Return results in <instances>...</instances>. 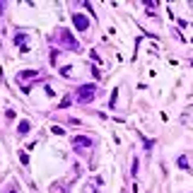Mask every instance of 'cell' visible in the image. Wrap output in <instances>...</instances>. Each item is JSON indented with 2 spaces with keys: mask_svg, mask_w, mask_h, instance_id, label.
I'll return each instance as SVG.
<instances>
[{
  "mask_svg": "<svg viewBox=\"0 0 193 193\" xmlns=\"http://www.w3.org/2000/svg\"><path fill=\"white\" fill-rule=\"evenodd\" d=\"M73 145H75V147H77V145L90 147V145H92V140H90V138H73Z\"/></svg>",
  "mask_w": 193,
  "mask_h": 193,
  "instance_id": "obj_3",
  "label": "cell"
},
{
  "mask_svg": "<svg viewBox=\"0 0 193 193\" xmlns=\"http://www.w3.org/2000/svg\"><path fill=\"white\" fill-rule=\"evenodd\" d=\"M179 167H181V169H186V167H188V162H186V157H179Z\"/></svg>",
  "mask_w": 193,
  "mask_h": 193,
  "instance_id": "obj_5",
  "label": "cell"
},
{
  "mask_svg": "<svg viewBox=\"0 0 193 193\" xmlns=\"http://www.w3.org/2000/svg\"><path fill=\"white\" fill-rule=\"evenodd\" d=\"M73 22H75V27H77L80 31H84L87 27H90V22H87V17H84V15H75V17H73Z\"/></svg>",
  "mask_w": 193,
  "mask_h": 193,
  "instance_id": "obj_2",
  "label": "cell"
},
{
  "mask_svg": "<svg viewBox=\"0 0 193 193\" xmlns=\"http://www.w3.org/2000/svg\"><path fill=\"white\" fill-rule=\"evenodd\" d=\"M94 94H97V87H94V84H84V87H80V90H77V101L87 104V101L94 99Z\"/></svg>",
  "mask_w": 193,
  "mask_h": 193,
  "instance_id": "obj_1",
  "label": "cell"
},
{
  "mask_svg": "<svg viewBox=\"0 0 193 193\" xmlns=\"http://www.w3.org/2000/svg\"><path fill=\"white\" fill-rule=\"evenodd\" d=\"M10 193H15V191H10Z\"/></svg>",
  "mask_w": 193,
  "mask_h": 193,
  "instance_id": "obj_7",
  "label": "cell"
},
{
  "mask_svg": "<svg viewBox=\"0 0 193 193\" xmlns=\"http://www.w3.org/2000/svg\"><path fill=\"white\" fill-rule=\"evenodd\" d=\"M27 130H29V121H22V123H20V133H22V135H24V133H27Z\"/></svg>",
  "mask_w": 193,
  "mask_h": 193,
  "instance_id": "obj_4",
  "label": "cell"
},
{
  "mask_svg": "<svg viewBox=\"0 0 193 193\" xmlns=\"http://www.w3.org/2000/svg\"><path fill=\"white\" fill-rule=\"evenodd\" d=\"M84 193H94V186H87V191Z\"/></svg>",
  "mask_w": 193,
  "mask_h": 193,
  "instance_id": "obj_6",
  "label": "cell"
}]
</instances>
